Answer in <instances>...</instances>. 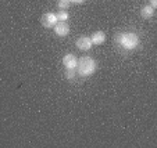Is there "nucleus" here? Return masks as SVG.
<instances>
[{
	"instance_id": "obj_4",
	"label": "nucleus",
	"mask_w": 157,
	"mask_h": 148,
	"mask_svg": "<svg viewBox=\"0 0 157 148\" xmlns=\"http://www.w3.org/2000/svg\"><path fill=\"white\" fill-rule=\"evenodd\" d=\"M40 22L44 28H54V25L57 24V17H56V14H53V13H48V14L42 15Z\"/></svg>"
},
{
	"instance_id": "obj_5",
	"label": "nucleus",
	"mask_w": 157,
	"mask_h": 148,
	"mask_svg": "<svg viewBox=\"0 0 157 148\" xmlns=\"http://www.w3.org/2000/svg\"><path fill=\"white\" fill-rule=\"evenodd\" d=\"M77 64H78V58L74 54H67L63 58V65L65 69H77Z\"/></svg>"
},
{
	"instance_id": "obj_1",
	"label": "nucleus",
	"mask_w": 157,
	"mask_h": 148,
	"mask_svg": "<svg viewBox=\"0 0 157 148\" xmlns=\"http://www.w3.org/2000/svg\"><path fill=\"white\" fill-rule=\"evenodd\" d=\"M116 43L122 47L124 50H133L136 49L139 45V38L136 33L133 32H124V33H118L116 35Z\"/></svg>"
},
{
	"instance_id": "obj_8",
	"label": "nucleus",
	"mask_w": 157,
	"mask_h": 148,
	"mask_svg": "<svg viewBox=\"0 0 157 148\" xmlns=\"http://www.w3.org/2000/svg\"><path fill=\"white\" fill-rule=\"evenodd\" d=\"M140 15H142V18H145V20H149V18H151L154 15V9L151 6H143L142 9H140Z\"/></svg>"
},
{
	"instance_id": "obj_9",
	"label": "nucleus",
	"mask_w": 157,
	"mask_h": 148,
	"mask_svg": "<svg viewBox=\"0 0 157 148\" xmlns=\"http://www.w3.org/2000/svg\"><path fill=\"white\" fill-rule=\"evenodd\" d=\"M57 17V21H67L68 20V13H65V11H60L56 14Z\"/></svg>"
},
{
	"instance_id": "obj_13",
	"label": "nucleus",
	"mask_w": 157,
	"mask_h": 148,
	"mask_svg": "<svg viewBox=\"0 0 157 148\" xmlns=\"http://www.w3.org/2000/svg\"><path fill=\"white\" fill-rule=\"evenodd\" d=\"M150 6L153 7V9H156L157 7V0H150Z\"/></svg>"
},
{
	"instance_id": "obj_10",
	"label": "nucleus",
	"mask_w": 157,
	"mask_h": 148,
	"mask_svg": "<svg viewBox=\"0 0 157 148\" xmlns=\"http://www.w3.org/2000/svg\"><path fill=\"white\" fill-rule=\"evenodd\" d=\"M70 0H59V9L61 10H65V9H68L70 7Z\"/></svg>"
},
{
	"instance_id": "obj_11",
	"label": "nucleus",
	"mask_w": 157,
	"mask_h": 148,
	"mask_svg": "<svg viewBox=\"0 0 157 148\" xmlns=\"http://www.w3.org/2000/svg\"><path fill=\"white\" fill-rule=\"evenodd\" d=\"M75 74H77V69H65V78L67 79H72Z\"/></svg>"
},
{
	"instance_id": "obj_7",
	"label": "nucleus",
	"mask_w": 157,
	"mask_h": 148,
	"mask_svg": "<svg viewBox=\"0 0 157 148\" xmlns=\"http://www.w3.org/2000/svg\"><path fill=\"white\" fill-rule=\"evenodd\" d=\"M90 40H92L93 45H103L104 42H106V33L101 32V31H98V32H95L92 35V38H90Z\"/></svg>"
},
{
	"instance_id": "obj_2",
	"label": "nucleus",
	"mask_w": 157,
	"mask_h": 148,
	"mask_svg": "<svg viewBox=\"0 0 157 148\" xmlns=\"http://www.w3.org/2000/svg\"><path fill=\"white\" fill-rule=\"evenodd\" d=\"M96 68H98V65H96L95 60L90 57H82L77 64V74L82 78H88L95 74Z\"/></svg>"
},
{
	"instance_id": "obj_6",
	"label": "nucleus",
	"mask_w": 157,
	"mask_h": 148,
	"mask_svg": "<svg viewBox=\"0 0 157 148\" xmlns=\"http://www.w3.org/2000/svg\"><path fill=\"white\" fill-rule=\"evenodd\" d=\"M75 45H77V47L81 51H88V50L92 49L93 43H92V40H90V38H88V36H82V38L78 39Z\"/></svg>"
},
{
	"instance_id": "obj_12",
	"label": "nucleus",
	"mask_w": 157,
	"mask_h": 148,
	"mask_svg": "<svg viewBox=\"0 0 157 148\" xmlns=\"http://www.w3.org/2000/svg\"><path fill=\"white\" fill-rule=\"evenodd\" d=\"M85 0H70V3H75V4H82Z\"/></svg>"
},
{
	"instance_id": "obj_3",
	"label": "nucleus",
	"mask_w": 157,
	"mask_h": 148,
	"mask_svg": "<svg viewBox=\"0 0 157 148\" xmlns=\"http://www.w3.org/2000/svg\"><path fill=\"white\" fill-rule=\"evenodd\" d=\"M54 33L60 38H64L70 33V25L65 21H57V24L54 25Z\"/></svg>"
}]
</instances>
